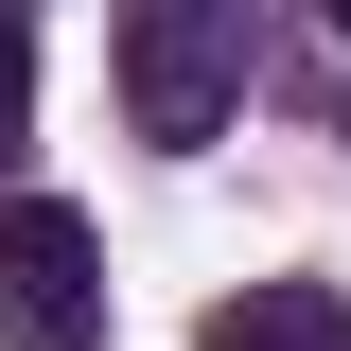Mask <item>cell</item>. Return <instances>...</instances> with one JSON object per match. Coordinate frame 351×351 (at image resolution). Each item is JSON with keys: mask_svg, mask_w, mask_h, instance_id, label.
Listing matches in <instances>:
<instances>
[{"mask_svg": "<svg viewBox=\"0 0 351 351\" xmlns=\"http://www.w3.org/2000/svg\"><path fill=\"white\" fill-rule=\"evenodd\" d=\"M0 351H106V246L71 193H0Z\"/></svg>", "mask_w": 351, "mask_h": 351, "instance_id": "cell-1", "label": "cell"}, {"mask_svg": "<svg viewBox=\"0 0 351 351\" xmlns=\"http://www.w3.org/2000/svg\"><path fill=\"white\" fill-rule=\"evenodd\" d=\"M123 106H141V141H211L228 123V88H246V18L228 0H123Z\"/></svg>", "mask_w": 351, "mask_h": 351, "instance_id": "cell-2", "label": "cell"}, {"mask_svg": "<svg viewBox=\"0 0 351 351\" xmlns=\"http://www.w3.org/2000/svg\"><path fill=\"white\" fill-rule=\"evenodd\" d=\"M193 351H351V281H246V299H211Z\"/></svg>", "mask_w": 351, "mask_h": 351, "instance_id": "cell-3", "label": "cell"}, {"mask_svg": "<svg viewBox=\"0 0 351 351\" xmlns=\"http://www.w3.org/2000/svg\"><path fill=\"white\" fill-rule=\"evenodd\" d=\"M18 141H36V36L0 18V158H18Z\"/></svg>", "mask_w": 351, "mask_h": 351, "instance_id": "cell-4", "label": "cell"}, {"mask_svg": "<svg viewBox=\"0 0 351 351\" xmlns=\"http://www.w3.org/2000/svg\"><path fill=\"white\" fill-rule=\"evenodd\" d=\"M334 36H351V0H334Z\"/></svg>", "mask_w": 351, "mask_h": 351, "instance_id": "cell-5", "label": "cell"}]
</instances>
